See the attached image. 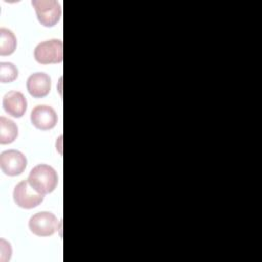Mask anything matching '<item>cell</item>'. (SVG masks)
<instances>
[{
    "mask_svg": "<svg viewBox=\"0 0 262 262\" xmlns=\"http://www.w3.org/2000/svg\"><path fill=\"white\" fill-rule=\"evenodd\" d=\"M34 57L41 64L59 63L63 59V45L58 39H51L39 43L34 50Z\"/></svg>",
    "mask_w": 262,
    "mask_h": 262,
    "instance_id": "2",
    "label": "cell"
},
{
    "mask_svg": "<svg viewBox=\"0 0 262 262\" xmlns=\"http://www.w3.org/2000/svg\"><path fill=\"white\" fill-rule=\"evenodd\" d=\"M27 167V159L23 152L16 149L4 150L0 155V168L8 176H16Z\"/></svg>",
    "mask_w": 262,
    "mask_h": 262,
    "instance_id": "5",
    "label": "cell"
},
{
    "mask_svg": "<svg viewBox=\"0 0 262 262\" xmlns=\"http://www.w3.org/2000/svg\"><path fill=\"white\" fill-rule=\"evenodd\" d=\"M44 195L38 192L27 180L17 183L13 190V200L15 204L24 209H33L43 202Z\"/></svg>",
    "mask_w": 262,
    "mask_h": 262,
    "instance_id": "4",
    "label": "cell"
},
{
    "mask_svg": "<svg viewBox=\"0 0 262 262\" xmlns=\"http://www.w3.org/2000/svg\"><path fill=\"white\" fill-rule=\"evenodd\" d=\"M28 181L38 192L45 195L55 189L58 183V176L51 166L39 164L30 171Z\"/></svg>",
    "mask_w": 262,
    "mask_h": 262,
    "instance_id": "1",
    "label": "cell"
},
{
    "mask_svg": "<svg viewBox=\"0 0 262 262\" xmlns=\"http://www.w3.org/2000/svg\"><path fill=\"white\" fill-rule=\"evenodd\" d=\"M57 227V218L50 212H39L29 220L30 230L38 236L52 235Z\"/></svg>",
    "mask_w": 262,
    "mask_h": 262,
    "instance_id": "6",
    "label": "cell"
},
{
    "mask_svg": "<svg viewBox=\"0 0 262 262\" xmlns=\"http://www.w3.org/2000/svg\"><path fill=\"white\" fill-rule=\"evenodd\" d=\"M37 18L44 27L55 26L61 16L60 4L55 0H33Z\"/></svg>",
    "mask_w": 262,
    "mask_h": 262,
    "instance_id": "3",
    "label": "cell"
},
{
    "mask_svg": "<svg viewBox=\"0 0 262 262\" xmlns=\"http://www.w3.org/2000/svg\"><path fill=\"white\" fill-rule=\"evenodd\" d=\"M18 76V70L11 62L0 63V81L1 83L13 82Z\"/></svg>",
    "mask_w": 262,
    "mask_h": 262,
    "instance_id": "12",
    "label": "cell"
},
{
    "mask_svg": "<svg viewBox=\"0 0 262 262\" xmlns=\"http://www.w3.org/2000/svg\"><path fill=\"white\" fill-rule=\"evenodd\" d=\"M18 134V129L12 120L0 117V143L9 144L13 142Z\"/></svg>",
    "mask_w": 262,
    "mask_h": 262,
    "instance_id": "10",
    "label": "cell"
},
{
    "mask_svg": "<svg viewBox=\"0 0 262 262\" xmlns=\"http://www.w3.org/2000/svg\"><path fill=\"white\" fill-rule=\"evenodd\" d=\"M11 247L10 244L7 243L5 239L1 238V261L5 262L10 259L11 257Z\"/></svg>",
    "mask_w": 262,
    "mask_h": 262,
    "instance_id": "13",
    "label": "cell"
},
{
    "mask_svg": "<svg viewBox=\"0 0 262 262\" xmlns=\"http://www.w3.org/2000/svg\"><path fill=\"white\" fill-rule=\"evenodd\" d=\"M2 104L4 111L14 118L23 117L27 111V99L19 91H8L3 97Z\"/></svg>",
    "mask_w": 262,
    "mask_h": 262,
    "instance_id": "8",
    "label": "cell"
},
{
    "mask_svg": "<svg viewBox=\"0 0 262 262\" xmlns=\"http://www.w3.org/2000/svg\"><path fill=\"white\" fill-rule=\"evenodd\" d=\"M31 122L37 129L50 130L57 123V115L49 105H37L31 112Z\"/></svg>",
    "mask_w": 262,
    "mask_h": 262,
    "instance_id": "7",
    "label": "cell"
},
{
    "mask_svg": "<svg viewBox=\"0 0 262 262\" xmlns=\"http://www.w3.org/2000/svg\"><path fill=\"white\" fill-rule=\"evenodd\" d=\"M27 89L33 97H44L51 89V80L45 73L32 74L27 80Z\"/></svg>",
    "mask_w": 262,
    "mask_h": 262,
    "instance_id": "9",
    "label": "cell"
},
{
    "mask_svg": "<svg viewBox=\"0 0 262 262\" xmlns=\"http://www.w3.org/2000/svg\"><path fill=\"white\" fill-rule=\"evenodd\" d=\"M16 48L14 34L5 28L0 29V55H10Z\"/></svg>",
    "mask_w": 262,
    "mask_h": 262,
    "instance_id": "11",
    "label": "cell"
}]
</instances>
